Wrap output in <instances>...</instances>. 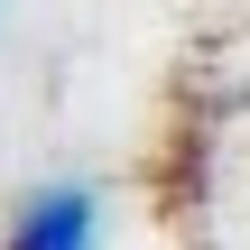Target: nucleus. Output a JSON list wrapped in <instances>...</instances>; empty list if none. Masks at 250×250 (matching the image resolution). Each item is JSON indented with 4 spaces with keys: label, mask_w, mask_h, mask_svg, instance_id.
<instances>
[{
    "label": "nucleus",
    "mask_w": 250,
    "mask_h": 250,
    "mask_svg": "<svg viewBox=\"0 0 250 250\" xmlns=\"http://www.w3.org/2000/svg\"><path fill=\"white\" fill-rule=\"evenodd\" d=\"M0 250H102V195L93 186H37V195H19V213H9V241Z\"/></svg>",
    "instance_id": "obj_1"
}]
</instances>
